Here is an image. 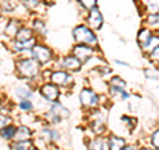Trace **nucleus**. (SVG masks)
Here are the masks:
<instances>
[{
    "label": "nucleus",
    "instance_id": "nucleus-5",
    "mask_svg": "<svg viewBox=\"0 0 159 150\" xmlns=\"http://www.w3.org/2000/svg\"><path fill=\"white\" fill-rule=\"evenodd\" d=\"M48 116L51 117V118H54L53 122H57V121H60L61 118H66V117L69 116V110H68L66 108H64L61 104L54 102V104H52L51 110H49Z\"/></svg>",
    "mask_w": 159,
    "mask_h": 150
},
{
    "label": "nucleus",
    "instance_id": "nucleus-33",
    "mask_svg": "<svg viewBox=\"0 0 159 150\" xmlns=\"http://www.w3.org/2000/svg\"><path fill=\"white\" fill-rule=\"evenodd\" d=\"M0 15H2V13H0Z\"/></svg>",
    "mask_w": 159,
    "mask_h": 150
},
{
    "label": "nucleus",
    "instance_id": "nucleus-22",
    "mask_svg": "<svg viewBox=\"0 0 159 150\" xmlns=\"http://www.w3.org/2000/svg\"><path fill=\"white\" fill-rule=\"evenodd\" d=\"M110 85L114 88H119V89H125V81H122L119 77H113L111 81H110Z\"/></svg>",
    "mask_w": 159,
    "mask_h": 150
},
{
    "label": "nucleus",
    "instance_id": "nucleus-25",
    "mask_svg": "<svg viewBox=\"0 0 159 150\" xmlns=\"http://www.w3.org/2000/svg\"><path fill=\"white\" fill-rule=\"evenodd\" d=\"M33 28H34V31L43 32V33H44V31H45V26H44V23L40 21V20H34L33 21Z\"/></svg>",
    "mask_w": 159,
    "mask_h": 150
},
{
    "label": "nucleus",
    "instance_id": "nucleus-12",
    "mask_svg": "<svg viewBox=\"0 0 159 150\" xmlns=\"http://www.w3.org/2000/svg\"><path fill=\"white\" fill-rule=\"evenodd\" d=\"M125 146V139L118 138V137H111L107 142L109 150H122Z\"/></svg>",
    "mask_w": 159,
    "mask_h": 150
},
{
    "label": "nucleus",
    "instance_id": "nucleus-7",
    "mask_svg": "<svg viewBox=\"0 0 159 150\" xmlns=\"http://www.w3.org/2000/svg\"><path fill=\"white\" fill-rule=\"evenodd\" d=\"M41 94L47 100H49V101H56L60 92H58V88L54 84H45L41 88Z\"/></svg>",
    "mask_w": 159,
    "mask_h": 150
},
{
    "label": "nucleus",
    "instance_id": "nucleus-19",
    "mask_svg": "<svg viewBox=\"0 0 159 150\" xmlns=\"http://www.w3.org/2000/svg\"><path fill=\"white\" fill-rule=\"evenodd\" d=\"M17 31H19V24H17V21H13V20L6 27V32H7L8 35H11V36L16 35Z\"/></svg>",
    "mask_w": 159,
    "mask_h": 150
},
{
    "label": "nucleus",
    "instance_id": "nucleus-1",
    "mask_svg": "<svg viewBox=\"0 0 159 150\" xmlns=\"http://www.w3.org/2000/svg\"><path fill=\"white\" fill-rule=\"evenodd\" d=\"M74 39L77 40V43H80L81 45L86 47H96L97 45V37L94 35L90 28H88L85 26H80L73 31Z\"/></svg>",
    "mask_w": 159,
    "mask_h": 150
},
{
    "label": "nucleus",
    "instance_id": "nucleus-24",
    "mask_svg": "<svg viewBox=\"0 0 159 150\" xmlns=\"http://www.w3.org/2000/svg\"><path fill=\"white\" fill-rule=\"evenodd\" d=\"M20 108H21V110L24 112H29V110H32V104L31 101H28V100H23L21 102H20Z\"/></svg>",
    "mask_w": 159,
    "mask_h": 150
},
{
    "label": "nucleus",
    "instance_id": "nucleus-17",
    "mask_svg": "<svg viewBox=\"0 0 159 150\" xmlns=\"http://www.w3.org/2000/svg\"><path fill=\"white\" fill-rule=\"evenodd\" d=\"M33 47V39L28 40V41H16L13 48L16 51H25V49H31Z\"/></svg>",
    "mask_w": 159,
    "mask_h": 150
},
{
    "label": "nucleus",
    "instance_id": "nucleus-15",
    "mask_svg": "<svg viewBox=\"0 0 159 150\" xmlns=\"http://www.w3.org/2000/svg\"><path fill=\"white\" fill-rule=\"evenodd\" d=\"M152 36H151V33H150V31L148 29H142L141 32H139V35H138V41H139V44H141V47L143 48L146 45V44L150 41V39H151Z\"/></svg>",
    "mask_w": 159,
    "mask_h": 150
},
{
    "label": "nucleus",
    "instance_id": "nucleus-32",
    "mask_svg": "<svg viewBox=\"0 0 159 150\" xmlns=\"http://www.w3.org/2000/svg\"><path fill=\"white\" fill-rule=\"evenodd\" d=\"M31 150H33V149H31Z\"/></svg>",
    "mask_w": 159,
    "mask_h": 150
},
{
    "label": "nucleus",
    "instance_id": "nucleus-8",
    "mask_svg": "<svg viewBox=\"0 0 159 150\" xmlns=\"http://www.w3.org/2000/svg\"><path fill=\"white\" fill-rule=\"evenodd\" d=\"M93 53V49L90 47H86V45H77L74 48V57H76L80 63L82 61H86V60L92 56Z\"/></svg>",
    "mask_w": 159,
    "mask_h": 150
},
{
    "label": "nucleus",
    "instance_id": "nucleus-3",
    "mask_svg": "<svg viewBox=\"0 0 159 150\" xmlns=\"http://www.w3.org/2000/svg\"><path fill=\"white\" fill-rule=\"evenodd\" d=\"M32 54L34 57V61H37L40 64H44L51 60L52 52L51 49L44 47V45H33L32 47Z\"/></svg>",
    "mask_w": 159,
    "mask_h": 150
},
{
    "label": "nucleus",
    "instance_id": "nucleus-11",
    "mask_svg": "<svg viewBox=\"0 0 159 150\" xmlns=\"http://www.w3.org/2000/svg\"><path fill=\"white\" fill-rule=\"evenodd\" d=\"M62 67L65 69H68V71H78L80 67H81V63H80L74 56H68V57L64 59Z\"/></svg>",
    "mask_w": 159,
    "mask_h": 150
},
{
    "label": "nucleus",
    "instance_id": "nucleus-10",
    "mask_svg": "<svg viewBox=\"0 0 159 150\" xmlns=\"http://www.w3.org/2000/svg\"><path fill=\"white\" fill-rule=\"evenodd\" d=\"M51 78L54 85H68L72 80L70 76L65 72H54V73H52Z\"/></svg>",
    "mask_w": 159,
    "mask_h": 150
},
{
    "label": "nucleus",
    "instance_id": "nucleus-4",
    "mask_svg": "<svg viewBox=\"0 0 159 150\" xmlns=\"http://www.w3.org/2000/svg\"><path fill=\"white\" fill-rule=\"evenodd\" d=\"M80 101H81V104L85 108H92V106H96L97 105L98 96L93 91H90V89L85 88L81 92V94H80Z\"/></svg>",
    "mask_w": 159,
    "mask_h": 150
},
{
    "label": "nucleus",
    "instance_id": "nucleus-14",
    "mask_svg": "<svg viewBox=\"0 0 159 150\" xmlns=\"http://www.w3.org/2000/svg\"><path fill=\"white\" fill-rule=\"evenodd\" d=\"M89 150H109L107 148V141L103 138H98L96 141L90 143V149Z\"/></svg>",
    "mask_w": 159,
    "mask_h": 150
},
{
    "label": "nucleus",
    "instance_id": "nucleus-26",
    "mask_svg": "<svg viewBox=\"0 0 159 150\" xmlns=\"http://www.w3.org/2000/svg\"><path fill=\"white\" fill-rule=\"evenodd\" d=\"M9 124H11V118H8L7 116H0V130H2L3 128L8 126Z\"/></svg>",
    "mask_w": 159,
    "mask_h": 150
},
{
    "label": "nucleus",
    "instance_id": "nucleus-2",
    "mask_svg": "<svg viewBox=\"0 0 159 150\" xmlns=\"http://www.w3.org/2000/svg\"><path fill=\"white\" fill-rule=\"evenodd\" d=\"M17 71L23 77L32 78L34 76H37V73H39V63L32 59L21 60L17 64Z\"/></svg>",
    "mask_w": 159,
    "mask_h": 150
},
{
    "label": "nucleus",
    "instance_id": "nucleus-20",
    "mask_svg": "<svg viewBox=\"0 0 159 150\" xmlns=\"http://www.w3.org/2000/svg\"><path fill=\"white\" fill-rule=\"evenodd\" d=\"M15 132H16V128H13V126H11V125H8V126L2 129V136L4 138H12Z\"/></svg>",
    "mask_w": 159,
    "mask_h": 150
},
{
    "label": "nucleus",
    "instance_id": "nucleus-31",
    "mask_svg": "<svg viewBox=\"0 0 159 150\" xmlns=\"http://www.w3.org/2000/svg\"><path fill=\"white\" fill-rule=\"evenodd\" d=\"M141 150H150V149H146V148H145V149H141Z\"/></svg>",
    "mask_w": 159,
    "mask_h": 150
},
{
    "label": "nucleus",
    "instance_id": "nucleus-29",
    "mask_svg": "<svg viewBox=\"0 0 159 150\" xmlns=\"http://www.w3.org/2000/svg\"><path fill=\"white\" fill-rule=\"evenodd\" d=\"M158 137H159V132L158 130H155V133L151 136V142H152V145L155 146V149H158L159 148V143H158Z\"/></svg>",
    "mask_w": 159,
    "mask_h": 150
},
{
    "label": "nucleus",
    "instance_id": "nucleus-13",
    "mask_svg": "<svg viewBox=\"0 0 159 150\" xmlns=\"http://www.w3.org/2000/svg\"><path fill=\"white\" fill-rule=\"evenodd\" d=\"M16 36V41H28V40H32V31L28 28H21L20 31H17V33L15 35Z\"/></svg>",
    "mask_w": 159,
    "mask_h": 150
},
{
    "label": "nucleus",
    "instance_id": "nucleus-16",
    "mask_svg": "<svg viewBox=\"0 0 159 150\" xmlns=\"http://www.w3.org/2000/svg\"><path fill=\"white\" fill-rule=\"evenodd\" d=\"M142 2L146 9L150 12V15L158 12V0H142Z\"/></svg>",
    "mask_w": 159,
    "mask_h": 150
},
{
    "label": "nucleus",
    "instance_id": "nucleus-27",
    "mask_svg": "<svg viewBox=\"0 0 159 150\" xmlns=\"http://www.w3.org/2000/svg\"><path fill=\"white\" fill-rule=\"evenodd\" d=\"M40 0H24V4L28 7V8H36L39 6Z\"/></svg>",
    "mask_w": 159,
    "mask_h": 150
},
{
    "label": "nucleus",
    "instance_id": "nucleus-18",
    "mask_svg": "<svg viewBox=\"0 0 159 150\" xmlns=\"http://www.w3.org/2000/svg\"><path fill=\"white\" fill-rule=\"evenodd\" d=\"M32 149V142L29 141H21V142H15L12 145V150H31Z\"/></svg>",
    "mask_w": 159,
    "mask_h": 150
},
{
    "label": "nucleus",
    "instance_id": "nucleus-21",
    "mask_svg": "<svg viewBox=\"0 0 159 150\" xmlns=\"http://www.w3.org/2000/svg\"><path fill=\"white\" fill-rule=\"evenodd\" d=\"M16 94L19 96V98H29L31 97V94H32V92L29 91L27 87H20L16 91Z\"/></svg>",
    "mask_w": 159,
    "mask_h": 150
},
{
    "label": "nucleus",
    "instance_id": "nucleus-28",
    "mask_svg": "<svg viewBox=\"0 0 159 150\" xmlns=\"http://www.w3.org/2000/svg\"><path fill=\"white\" fill-rule=\"evenodd\" d=\"M148 24L150 26H158V13H151L150 19H148Z\"/></svg>",
    "mask_w": 159,
    "mask_h": 150
},
{
    "label": "nucleus",
    "instance_id": "nucleus-6",
    "mask_svg": "<svg viewBox=\"0 0 159 150\" xmlns=\"http://www.w3.org/2000/svg\"><path fill=\"white\" fill-rule=\"evenodd\" d=\"M102 15L99 12V9L97 7H94L90 9V13H89V17H88V23L93 29H99L102 27Z\"/></svg>",
    "mask_w": 159,
    "mask_h": 150
},
{
    "label": "nucleus",
    "instance_id": "nucleus-9",
    "mask_svg": "<svg viewBox=\"0 0 159 150\" xmlns=\"http://www.w3.org/2000/svg\"><path fill=\"white\" fill-rule=\"evenodd\" d=\"M32 136L31 129H28L25 126H20L19 129H16V132L13 134V141L15 142H21V141H28Z\"/></svg>",
    "mask_w": 159,
    "mask_h": 150
},
{
    "label": "nucleus",
    "instance_id": "nucleus-30",
    "mask_svg": "<svg viewBox=\"0 0 159 150\" xmlns=\"http://www.w3.org/2000/svg\"><path fill=\"white\" fill-rule=\"evenodd\" d=\"M122 150H137L135 146H127V148H123Z\"/></svg>",
    "mask_w": 159,
    "mask_h": 150
},
{
    "label": "nucleus",
    "instance_id": "nucleus-23",
    "mask_svg": "<svg viewBox=\"0 0 159 150\" xmlns=\"http://www.w3.org/2000/svg\"><path fill=\"white\" fill-rule=\"evenodd\" d=\"M80 3L82 4L85 8H88V9H92V8H94L96 7V3H97V0H78Z\"/></svg>",
    "mask_w": 159,
    "mask_h": 150
}]
</instances>
